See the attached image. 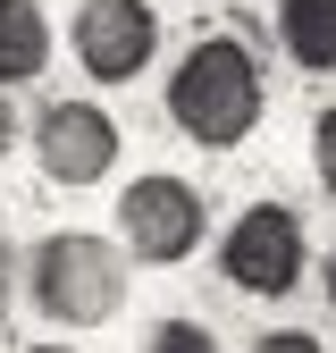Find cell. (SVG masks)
I'll return each mask as SVG.
<instances>
[{"mask_svg": "<svg viewBox=\"0 0 336 353\" xmlns=\"http://www.w3.org/2000/svg\"><path fill=\"white\" fill-rule=\"evenodd\" d=\"M269 110V84H261V59L244 51L235 34H202L193 51L168 76V118L185 126L202 152H235Z\"/></svg>", "mask_w": 336, "mask_h": 353, "instance_id": "1", "label": "cell"}, {"mask_svg": "<svg viewBox=\"0 0 336 353\" xmlns=\"http://www.w3.org/2000/svg\"><path fill=\"white\" fill-rule=\"evenodd\" d=\"M126 303V252L101 236H51L34 252V312L59 328H101Z\"/></svg>", "mask_w": 336, "mask_h": 353, "instance_id": "2", "label": "cell"}, {"mask_svg": "<svg viewBox=\"0 0 336 353\" xmlns=\"http://www.w3.org/2000/svg\"><path fill=\"white\" fill-rule=\"evenodd\" d=\"M219 270H227V286H244V294H294L303 270H311L303 219H294L286 202H252L235 228H227V244H219Z\"/></svg>", "mask_w": 336, "mask_h": 353, "instance_id": "3", "label": "cell"}, {"mask_svg": "<svg viewBox=\"0 0 336 353\" xmlns=\"http://www.w3.org/2000/svg\"><path fill=\"white\" fill-rule=\"evenodd\" d=\"M118 228H126V252L151 261V270H168V261H185L210 228L202 194L185 185V176H135V185L118 194Z\"/></svg>", "mask_w": 336, "mask_h": 353, "instance_id": "4", "label": "cell"}, {"mask_svg": "<svg viewBox=\"0 0 336 353\" xmlns=\"http://www.w3.org/2000/svg\"><path fill=\"white\" fill-rule=\"evenodd\" d=\"M34 160L51 185H101L118 160V118L101 101H51L34 126Z\"/></svg>", "mask_w": 336, "mask_h": 353, "instance_id": "5", "label": "cell"}, {"mask_svg": "<svg viewBox=\"0 0 336 353\" xmlns=\"http://www.w3.org/2000/svg\"><path fill=\"white\" fill-rule=\"evenodd\" d=\"M151 51H160L151 0H84L76 9V59H84V76L126 84V76L151 68Z\"/></svg>", "mask_w": 336, "mask_h": 353, "instance_id": "6", "label": "cell"}, {"mask_svg": "<svg viewBox=\"0 0 336 353\" xmlns=\"http://www.w3.org/2000/svg\"><path fill=\"white\" fill-rule=\"evenodd\" d=\"M277 42L294 68L336 76V0H277Z\"/></svg>", "mask_w": 336, "mask_h": 353, "instance_id": "7", "label": "cell"}, {"mask_svg": "<svg viewBox=\"0 0 336 353\" xmlns=\"http://www.w3.org/2000/svg\"><path fill=\"white\" fill-rule=\"evenodd\" d=\"M51 68V17L42 0H0V84H25Z\"/></svg>", "mask_w": 336, "mask_h": 353, "instance_id": "8", "label": "cell"}, {"mask_svg": "<svg viewBox=\"0 0 336 353\" xmlns=\"http://www.w3.org/2000/svg\"><path fill=\"white\" fill-rule=\"evenodd\" d=\"M143 353H219V336H210L202 320H160Z\"/></svg>", "mask_w": 336, "mask_h": 353, "instance_id": "9", "label": "cell"}, {"mask_svg": "<svg viewBox=\"0 0 336 353\" xmlns=\"http://www.w3.org/2000/svg\"><path fill=\"white\" fill-rule=\"evenodd\" d=\"M311 160H319V185L336 194V101H328V110L311 118Z\"/></svg>", "mask_w": 336, "mask_h": 353, "instance_id": "10", "label": "cell"}, {"mask_svg": "<svg viewBox=\"0 0 336 353\" xmlns=\"http://www.w3.org/2000/svg\"><path fill=\"white\" fill-rule=\"evenodd\" d=\"M252 353H328V345H319L311 328H269V336L252 345Z\"/></svg>", "mask_w": 336, "mask_h": 353, "instance_id": "11", "label": "cell"}, {"mask_svg": "<svg viewBox=\"0 0 336 353\" xmlns=\"http://www.w3.org/2000/svg\"><path fill=\"white\" fill-rule=\"evenodd\" d=\"M9 143H17V118H9V101H0V160H9Z\"/></svg>", "mask_w": 336, "mask_h": 353, "instance_id": "12", "label": "cell"}, {"mask_svg": "<svg viewBox=\"0 0 336 353\" xmlns=\"http://www.w3.org/2000/svg\"><path fill=\"white\" fill-rule=\"evenodd\" d=\"M0 303H9V244H0Z\"/></svg>", "mask_w": 336, "mask_h": 353, "instance_id": "13", "label": "cell"}, {"mask_svg": "<svg viewBox=\"0 0 336 353\" xmlns=\"http://www.w3.org/2000/svg\"><path fill=\"white\" fill-rule=\"evenodd\" d=\"M328 303H336V252H328Z\"/></svg>", "mask_w": 336, "mask_h": 353, "instance_id": "14", "label": "cell"}, {"mask_svg": "<svg viewBox=\"0 0 336 353\" xmlns=\"http://www.w3.org/2000/svg\"><path fill=\"white\" fill-rule=\"evenodd\" d=\"M34 353H67V345H34Z\"/></svg>", "mask_w": 336, "mask_h": 353, "instance_id": "15", "label": "cell"}]
</instances>
